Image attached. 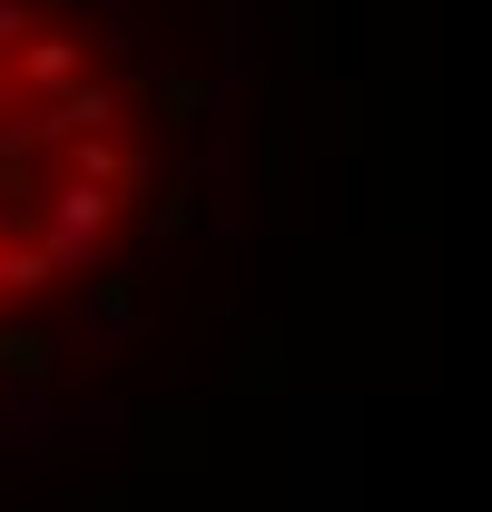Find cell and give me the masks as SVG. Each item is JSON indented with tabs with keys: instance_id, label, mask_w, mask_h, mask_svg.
<instances>
[{
	"instance_id": "6da1fadb",
	"label": "cell",
	"mask_w": 492,
	"mask_h": 512,
	"mask_svg": "<svg viewBox=\"0 0 492 512\" xmlns=\"http://www.w3.org/2000/svg\"><path fill=\"white\" fill-rule=\"evenodd\" d=\"M158 207V109L79 0H0V325L69 306Z\"/></svg>"
}]
</instances>
